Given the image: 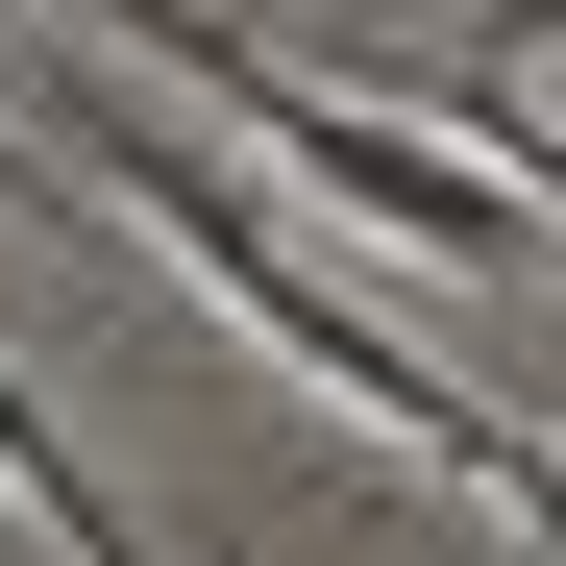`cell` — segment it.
Segmentation results:
<instances>
[{
    "label": "cell",
    "instance_id": "obj_1",
    "mask_svg": "<svg viewBox=\"0 0 566 566\" xmlns=\"http://www.w3.org/2000/svg\"><path fill=\"white\" fill-rule=\"evenodd\" d=\"M99 50H148L172 99H222V124H247L271 172H296V198H321V222L419 247V271H493V296H542V247H566V222L517 198V172H468V148H443L419 99H369V74H296V50H247L222 0H124Z\"/></svg>",
    "mask_w": 566,
    "mask_h": 566
},
{
    "label": "cell",
    "instance_id": "obj_2",
    "mask_svg": "<svg viewBox=\"0 0 566 566\" xmlns=\"http://www.w3.org/2000/svg\"><path fill=\"white\" fill-rule=\"evenodd\" d=\"M99 148H124V222H172V271H198V296H222V321H247L271 369H321V395H345L369 443H395V468H443V493H493V468H517V419L468 395V369H419L395 321L345 296V271H296V247H271V198H247L222 148L124 124V50H99Z\"/></svg>",
    "mask_w": 566,
    "mask_h": 566
},
{
    "label": "cell",
    "instance_id": "obj_3",
    "mask_svg": "<svg viewBox=\"0 0 566 566\" xmlns=\"http://www.w3.org/2000/svg\"><path fill=\"white\" fill-rule=\"evenodd\" d=\"M0 493H25V542H74V566H148V542H124V493L74 468V419L25 395V369H0Z\"/></svg>",
    "mask_w": 566,
    "mask_h": 566
},
{
    "label": "cell",
    "instance_id": "obj_4",
    "mask_svg": "<svg viewBox=\"0 0 566 566\" xmlns=\"http://www.w3.org/2000/svg\"><path fill=\"white\" fill-rule=\"evenodd\" d=\"M493 517H517V542L566 566V443H542V419H517V468H493Z\"/></svg>",
    "mask_w": 566,
    "mask_h": 566
},
{
    "label": "cell",
    "instance_id": "obj_5",
    "mask_svg": "<svg viewBox=\"0 0 566 566\" xmlns=\"http://www.w3.org/2000/svg\"><path fill=\"white\" fill-rule=\"evenodd\" d=\"M0 198H25V222H50V148H0Z\"/></svg>",
    "mask_w": 566,
    "mask_h": 566
}]
</instances>
